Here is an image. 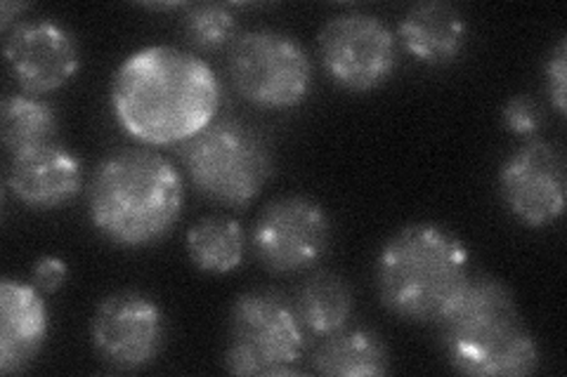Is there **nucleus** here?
Wrapping results in <instances>:
<instances>
[{
	"label": "nucleus",
	"instance_id": "1",
	"mask_svg": "<svg viewBox=\"0 0 567 377\" xmlns=\"http://www.w3.org/2000/svg\"><path fill=\"white\" fill-rule=\"evenodd\" d=\"M220 81L202 57L171 45L142 48L112 81V112L121 130L152 147L183 145L218 118Z\"/></svg>",
	"mask_w": 567,
	"mask_h": 377
},
{
	"label": "nucleus",
	"instance_id": "2",
	"mask_svg": "<svg viewBox=\"0 0 567 377\" xmlns=\"http://www.w3.org/2000/svg\"><path fill=\"white\" fill-rule=\"evenodd\" d=\"M185 182L166 156L152 149L106 154L87 187V214L106 241L142 248L162 241L177 224Z\"/></svg>",
	"mask_w": 567,
	"mask_h": 377
},
{
	"label": "nucleus",
	"instance_id": "3",
	"mask_svg": "<svg viewBox=\"0 0 567 377\" xmlns=\"http://www.w3.org/2000/svg\"><path fill=\"white\" fill-rule=\"evenodd\" d=\"M450 366L473 377H523L539 368L535 335L516 295L499 279L471 276L450 312L437 321Z\"/></svg>",
	"mask_w": 567,
	"mask_h": 377
},
{
	"label": "nucleus",
	"instance_id": "4",
	"mask_svg": "<svg viewBox=\"0 0 567 377\" xmlns=\"http://www.w3.org/2000/svg\"><path fill=\"white\" fill-rule=\"evenodd\" d=\"M468 279V245L433 222L402 227L377 258V291L383 307L412 323H437Z\"/></svg>",
	"mask_w": 567,
	"mask_h": 377
},
{
	"label": "nucleus",
	"instance_id": "5",
	"mask_svg": "<svg viewBox=\"0 0 567 377\" xmlns=\"http://www.w3.org/2000/svg\"><path fill=\"white\" fill-rule=\"evenodd\" d=\"M192 187L204 199L244 208L258 199L275 172L272 149L256 128L237 118H216L181 145Z\"/></svg>",
	"mask_w": 567,
	"mask_h": 377
},
{
	"label": "nucleus",
	"instance_id": "6",
	"mask_svg": "<svg viewBox=\"0 0 567 377\" xmlns=\"http://www.w3.org/2000/svg\"><path fill=\"white\" fill-rule=\"evenodd\" d=\"M306 328L293 304L272 291L241 293L227 323L223 364L227 373L246 377H284L300 373Z\"/></svg>",
	"mask_w": 567,
	"mask_h": 377
},
{
	"label": "nucleus",
	"instance_id": "7",
	"mask_svg": "<svg viewBox=\"0 0 567 377\" xmlns=\"http://www.w3.org/2000/svg\"><path fill=\"white\" fill-rule=\"evenodd\" d=\"M229 81L258 109H293L312 90V62L291 35L256 29L246 31L229 48Z\"/></svg>",
	"mask_w": 567,
	"mask_h": 377
},
{
	"label": "nucleus",
	"instance_id": "8",
	"mask_svg": "<svg viewBox=\"0 0 567 377\" xmlns=\"http://www.w3.org/2000/svg\"><path fill=\"white\" fill-rule=\"evenodd\" d=\"M319 55L336 85L348 93H371L393 76L398 41L379 17L343 12L319 31Z\"/></svg>",
	"mask_w": 567,
	"mask_h": 377
},
{
	"label": "nucleus",
	"instance_id": "9",
	"mask_svg": "<svg viewBox=\"0 0 567 377\" xmlns=\"http://www.w3.org/2000/svg\"><path fill=\"white\" fill-rule=\"evenodd\" d=\"M331 220L308 196H281L258 214L251 245L258 262L272 274H300L327 255Z\"/></svg>",
	"mask_w": 567,
	"mask_h": 377
},
{
	"label": "nucleus",
	"instance_id": "10",
	"mask_svg": "<svg viewBox=\"0 0 567 377\" xmlns=\"http://www.w3.org/2000/svg\"><path fill=\"white\" fill-rule=\"evenodd\" d=\"M91 343L102 362L121 373L152 366L166 345V316L140 291L106 295L91 318Z\"/></svg>",
	"mask_w": 567,
	"mask_h": 377
},
{
	"label": "nucleus",
	"instance_id": "11",
	"mask_svg": "<svg viewBox=\"0 0 567 377\" xmlns=\"http://www.w3.org/2000/svg\"><path fill=\"white\" fill-rule=\"evenodd\" d=\"M499 193L508 212L525 227L539 229L560 220L567 193L563 149L546 139H527L504 160Z\"/></svg>",
	"mask_w": 567,
	"mask_h": 377
},
{
	"label": "nucleus",
	"instance_id": "12",
	"mask_svg": "<svg viewBox=\"0 0 567 377\" xmlns=\"http://www.w3.org/2000/svg\"><path fill=\"white\" fill-rule=\"evenodd\" d=\"M6 64L24 95L41 97L64 87L81 69L74 33L58 22H20L8 31Z\"/></svg>",
	"mask_w": 567,
	"mask_h": 377
},
{
	"label": "nucleus",
	"instance_id": "13",
	"mask_svg": "<svg viewBox=\"0 0 567 377\" xmlns=\"http://www.w3.org/2000/svg\"><path fill=\"white\" fill-rule=\"evenodd\" d=\"M8 189L17 201L33 210H55L76 199L83 189L81 158L52 142L10 156Z\"/></svg>",
	"mask_w": 567,
	"mask_h": 377
},
{
	"label": "nucleus",
	"instance_id": "14",
	"mask_svg": "<svg viewBox=\"0 0 567 377\" xmlns=\"http://www.w3.org/2000/svg\"><path fill=\"white\" fill-rule=\"evenodd\" d=\"M50 316L33 283L0 281V373H24L45 347Z\"/></svg>",
	"mask_w": 567,
	"mask_h": 377
},
{
	"label": "nucleus",
	"instance_id": "15",
	"mask_svg": "<svg viewBox=\"0 0 567 377\" xmlns=\"http://www.w3.org/2000/svg\"><path fill=\"white\" fill-rule=\"evenodd\" d=\"M400 43L425 66L454 64L468 41L466 17L450 3H419L402 17Z\"/></svg>",
	"mask_w": 567,
	"mask_h": 377
},
{
	"label": "nucleus",
	"instance_id": "16",
	"mask_svg": "<svg viewBox=\"0 0 567 377\" xmlns=\"http://www.w3.org/2000/svg\"><path fill=\"white\" fill-rule=\"evenodd\" d=\"M310 364L317 375L327 377H381L390 373V352L379 333L343 328L324 337Z\"/></svg>",
	"mask_w": 567,
	"mask_h": 377
},
{
	"label": "nucleus",
	"instance_id": "17",
	"mask_svg": "<svg viewBox=\"0 0 567 377\" xmlns=\"http://www.w3.org/2000/svg\"><path fill=\"white\" fill-rule=\"evenodd\" d=\"M291 304L306 333L324 339L348 328L354 300L350 283L343 276L317 272L306 283H300Z\"/></svg>",
	"mask_w": 567,
	"mask_h": 377
},
{
	"label": "nucleus",
	"instance_id": "18",
	"mask_svg": "<svg viewBox=\"0 0 567 377\" xmlns=\"http://www.w3.org/2000/svg\"><path fill=\"white\" fill-rule=\"evenodd\" d=\"M187 253L206 274H229L239 269L246 253L244 227L227 214H208L187 233Z\"/></svg>",
	"mask_w": 567,
	"mask_h": 377
},
{
	"label": "nucleus",
	"instance_id": "19",
	"mask_svg": "<svg viewBox=\"0 0 567 377\" xmlns=\"http://www.w3.org/2000/svg\"><path fill=\"white\" fill-rule=\"evenodd\" d=\"M0 125H3V145L10 156L52 145L58 142L60 130L55 109L33 95L6 97L0 106Z\"/></svg>",
	"mask_w": 567,
	"mask_h": 377
},
{
	"label": "nucleus",
	"instance_id": "20",
	"mask_svg": "<svg viewBox=\"0 0 567 377\" xmlns=\"http://www.w3.org/2000/svg\"><path fill=\"white\" fill-rule=\"evenodd\" d=\"M185 39L204 52H218L237 41V17L225 6H189L183 20Z\"/></svg>",
	"mask_w": 567,
	"mask_h": 377
},
{
	"label": "nucleus",
	"instance_id": "21",
	"mask_svg": "<svg viewBox=\"0 0 567 377\" xmlns=\"http://www.w3.org/2000/svg\"><path fill=\"white\" fill-rule=\"evenodd\" d=\"M504 125L506 130L523 139H535L542 130V109L529 95H516L504 106Z\"/></svg>",
	"mask_w": 567,
	"mask_h": 377
},
{
	"label": "nucleus",
	"instance_id": "22",
	"mask_svg": "<svg viewBox=\"0 0 567 377\" xmlns=\"http://www.w3.org/2000/svg\"><path fill=\"white\" fill-rule=\"evenodd\" d=\"M544 76H546L548 97L554 102V109L560 116H565L567 112V39H560L551 50V55H548V62L544 69Z\"/></svg>",
	"mask_w": 567,
	"mask_h": 377
},
{
	"label": "nucleus",
	"instance_id": "23",
	"mask_svg": "<svg viewBox=\"0 0 567 377\" xmlns=\"http://www.w3.org/2000/svg\"><path fill=\"white\" fill-rule=\"evenodd\" d=\"M64 279H66V264L62 258L43 255L31 266V283L45 295L58 293L62 289Z\"/></svg>",
	"mask_w": 567,
	"mask_h": 377
},
{
	"label": "nucleus",
	"instance_id": "24",
	"mask_svg": "<svg viewBox=\"0 0 567 377\" xmlns=\"http://www.w3.org/2000/svg\"><path fill=\"white\" fill-rule=\"evenodd\" d=\"M29 6L27 3H12V0H6L3 6H0V29L10 31L12 22L20 20L22 12H27Z\"/></svg>",
	"mask_w": 567,
	"mask_h": 377
}]
</instances>
